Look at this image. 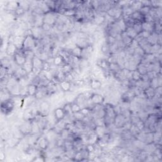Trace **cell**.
<instances>
[{
	"mask_svg": "<svg viewBox=\"0 0 162 162\" xmlns=\"http://www.w3.org/2000/svg\"><path fill=\"white\" fill-rule=\"evenodd\" d=\"M38 40H37L33 36L30 34H27L25 36V39L24 41L22 50L27 51H34L36 50V48L38 46Z\"/></svg>",
	"mask_w": 162,
	"mask_h": 162,
	"instance_id": "1",
	"label": "cell"
},
{
	"mask_svg": "<svg viewBox=\"0 0 162 162\" xmlns=\"http://www.w3.org/2000/svg\"><path fill=\"white\" fill-rule=\"evenodd\" d=\"M58 14L54 11H50L44 15L43 23L54 27L58 20Z\"/></svg>",
	"mask_w": 162,
	"mask_h": 162,
	"instance_id": "2",
	"label": "cell"
},
{
	"mask_svg": "<svg viewBox=\"0 0 162 162\" xmlns=\"http://www.w3.org/2000/svg\"><path fill=\"white\" fill-rule=\"evenodd\" d=\"M43 62L44 61L37 55H36L34 58L32 59V63H33V73L36 75H38L42 71Z\"/></svg>",
	"mask_w": 162,
	"mask_h": 162,
	"instance_id": "3",
	"label": "cell"
},
{
	"mask_svg": "<svg viewBox=\"0 0 162 162\" xmlns=\"http://www.w3.org/2000/svg\"><path fill=\"white\" fill-rule=\"evenodd\" d=\"M27 58L24 54L22 50H19L18 52L13 56V61L16 65L22 67L25 63Z\"/></svg>",
	"mask_w": 162,
	"mask_h": 162,
	"instance_id": "4",
	"label": "cell"
},
{
	"mask_svg": "<svg viewBox=\"0 0 162 162\" xmlns=\"http://www.w3.org/2000/svg\"><path fill=\"white\" fill-rule=\"evenodd\" d=\"M129 120L127 119L122 114L120 113L115 116L113 121V125L117 128H124Z\"/></svg>",
	"mask_w": 162,
	"mask_h": 162,
	"instance_id": "5",
	"label": "cell"
},
{
	"mask_svg": "<svg viewBox=\"0 0 162 162\" xmlns=\"http://www.w3.org/2000/svg\"><path fill=\"white\" fill-rule=\"evenodd\" d=\"M15 103L12 98L2 102V111L5 115L11 113L15 107Z\"/></svg>",
	"mask_w": 162,
	"mask_h": 162,
	"instance_id": "6",
	"label": "cell"
},
{
	"mask_svg": "<svg viewBox=\"0 0 162 162\" xmlns=\"http://www.w3.org/2000/svg\"><path fill=\"white\" fill-rule=\"evenodd\" d=\"M104 101L105 98L101 94L93 93L89 101H90L93 105H102Z\"/></svg>",
	"mask_w": 162,
	"mask_h": 162,
	"instance_id": "7",
	"label": "cell"
},
{
	"mask_svg": "<svg viewBox=\"0 0 162 162\" xmlns=\"http://www.w3.org/2000/svg\"><path fill=\"white\" fill-rule=\"evenodd\" d=\"M36 144L40 150L44 151L48 148V146H49L50 142L47 138L44 137H40L38 139Z\"/></svg>",
	"mask_w": 162,
	"mask_h": 162,
	"instance_id": "8",
	"label": "cell"
},
{
	"mask_svg": "<svg viewBox=\"0 0 162 162\" xmlns=\"http://www.w3.org/2000/svg\"><path fill=\"white\" fill-rule=\"evenodd\" d=\"M66 63V61L60 53L53 58V65L57 68L61 69Z\"/></svg>",
	"mask_w": 162,
	"mask_h": 162,
	"instance_id": "9",
	"label": "cell"
},
{
	"mask_svg": "<svg viewBox=\"0 0 162 162\" xmlns=\"http://www.w3.org/2000/svg\"><path fill=\"white\" fill-rule=\"evenodd\" d=\"M67 116V113L63 108H57L54 110V117L56 122L65 119Z\"/></svg>",
	"mask_w": 162,
	"mask_h": 162,
	"instance_id": "10",
	"label": "cell"
},
{
	"mask_svg": "<svg viewBox=\"0 0 162 162\" xmlns=\"http://www.w3.org/2000/svg\"><path fill=\"white\" fill-rule=\"evenodd\" d=\"M50 105L47 102H43L41 103L39 109V115L43 117H47V114L49 113Z\"/></svg>",
	"mask_w": 162,
	"mask_h": 162,
	"instance_id": "11",
	"label": "cell"
},
{
	"mask_svg": "<svg viewBox=\"0 0 162 162\" xmlns=\"http://www.w3.org/2000/svg\"><path fill=\"white\" fill-rule=\"evenodd\" d=\"M25 36H20V35L13 36V41H12L11 43H13L16 46H17V47L18 48L19 50H20L22 49Z\"/></svg>",
	"mask_w": 162,
	"mask_h": 162,
	"instance_id": "12",
	"label": "cell"
},
{
	"mask_svg": "<svg viewBox=\"0 0 162 162\" xmlns=\"http://www.w3.org/2000/svg\"><path fill=\"white\" fill-rule=\"evenodd\" d=\"M18 48L13 43L9 42L8 43L6 47V53L7 55L13 57V56L18 52Z\"/></svg>",
	"mask_w": 162,
	"mask_h": 162,
	"instance_id": "13",
	"label": "cell"
},
{
	"mask_svg": "<svg viewBox=\"0 0 162 162\" xmlns=\"http://www.w3.org/2000/svg\"><path fill=\"white\" fill-rule=\"evenodd\" d=\"M58 86H59L60 89L63 92H67L71 90V88L72 87V83L70 82H69V81L64 80L58 84Z\"/></svg>",
	"mask_w": 162,
	"mask_h": 162,
	"instance_id": "14",
	"label": "cell"
},
{
	"mask_svg": "<svg viewBox=\"0 0 162 162\" xmlns=\"http://www.w3.org/2000/svg\"><path fill=\"white\" fill-rule=\"evenodd\" d=\"M92 21L95 24L98 25H103V23H105L106 21V16L101 15V13H98L94 15Z\"/></svg>",
	"mask_w": 162,
	"mask_h": 162,
	"instance_id": "15",
	"label": "cell"
},
{
	"mask_svg": "<svg viewBox=\"0 0 162 162\" xmlns=\"http://www.w3.org/2000/svg\"><path fill=\"white\" fill-rule=\"evenodd\" d=\"M144 94L146 100H151L155 97V91L152 88L148 87L144 90Z\"/></svg>",
	"mask_w": 162,
	"mask_h": 162,
	"instance_id": "16",
	"label": "cell"
},
{
	"mask_svg": "<svg viewBox=\"0 0 162 162\" xmlns=\"http://www.w3.org/2000/svg\"><path fill=\"white\" fill-rule=\"evenodd\" d=\"M38 90V86L35 84L30 83L27 86V91L28 96H35Z\"/></svg>",
	"mask_w": 162,
	"mask_h": 162,
	"instance_id": "17",
	"label": "cell"
},
{
	"mask_svg": "<svg viewBox=\"0 0 162 162\" xmlns=\"http://www.w3.org/2000/svg\"><path fill=\"white\" fill-rule=\"evenodd\" d=\"M155 22H142V30L149 32L150 33H152L153 32H155Z\"/></svg>",
	"mask_w": 162,
	"mask_h": 162,
	"instance_id": "18",
	"label": "cell"
},
{
	"mask_svg": "<svg viewBox=\"0 0 162 162\" xmlns=\"http://www.w3.org/2000/svg\"><path fill=\"white\" fill-rule=\"evenodd\" d=\"M22 68L27 72V74L33 72V63H32V60L27 59L25 63Z\"/></svg>",
	"mask_w": 162,
	"mask_h": 162,
	"instance_id": "19",
	"label": "cell"
},
{
	"mask_svg": "<svg viewBox=\"0 0 162 162\" xmlns=\"http://www.w3.org/2000/svg\"><path fill=\"white\" fill-rule=\"evenodd\" d=\"M82 52H83V48H81L80 47L78 46H75L73 48L70 50V54L72 56L80 58L81 55H82Z\"/></svg>",
	"mask_w": 162,
	"mask_h": 162,
	"instance_id": "20",
	"label": "cell"
},
{
	"mask_svg": "<svg viewBox=\"0 0 162 162\" xmlns=\"http://www.w3.org/2000/svg\"><path fill=\"white\" fill-rule=\"evenodd\" d=\"M143 17L144 16L140 13L139 11H133L132 14L130 15V18L136 22H142L143 21Z\"/></svg>",
	"mask_w": 162,
	"mask_h": 162,
	"instance_id": "21",
	"label": "cell"
},
{
	"mask_svg": "<svg viewBox=\"0 0 162 162\" xmlns=\"http://www.w3.org/2000/svg\"><path fill=\"white\" fill-rule=\"evenodd\" d=\"M158 36H159V34L156 33L155 32H153L152 33H151L150 36H149V38L146 39L148 43L152 45H155L158 44Z\"/></svg>",
	"mask_w": 162,
	"mask_h": 162,
	"instance_id": "22",
	"label": "cell"
},
{
	"mask_svg": "<svg viewBox=\"0 0 162 162\" xmlns=\"http://www.w3.org/2000/svg\"><path fill=\"white\" fill-rule=\"evenodd\" d=\"M97 65L98 67H100L103 70H109V66H110V63L107 60L105 59H101L98 60Z\"/></svg>",
	"mask_w": 162,
	"mask_h": 162,
	"instance_id": "23",
	"label": "cell"
},
{
	"mask_svg": "<svg viewBox=\"0 0 162 162\" xmlns=\"http://www.w3.org/2000/svg\"><path fill=\"white\" fill-rule=\"evenodd\" d=\"M89 86L92 89H99L100 88H101L102 86V83L100 80L96 79H91L90 83H89Z\"/></svg>",
	"mask_w": 162,
	"mask_h": 162,
	"instance_id": "24",
	"label": "cell"
},
{
	"mask_svg": "<svg viewBox=\"0 0 162 162\" xmlns=\"http://www.w3.org/2000/svg\"><path fill=\"white\" fill-rule=\"evenodd\" d=\"M125 34L128 37H130L133 39H134L137 37V36L138 34L132 27H127L126 29H125Z\"/></svg>",
	"mask_w": 162,
	"mask_h": 162,
	"instance_id": "25",
	"label": "cell"
},
{
	"mask_svg": "<svg viewBox=\"0 0 162 162\" xmlns=\"http://www.w3.org/2000/svg\"><path fill=\"white\" fill-rule=\"evenodd\" d=\"M19 7V2H10L7 3L6 8H7V10L13 11L14 13L15 10L17 9Z\"/></svg>",
	"mask_w": 162,
	"mask_h": 162,
	"instance_id": "26",
	"label": "cell"
},
{
	"mask_svg": "<svg viewBox=\"0 0 162 162\" xmlns=\"http://www.w3.org/2000/svg\"><path fill=\"white\" fill-rule=\"evenodd\" d=\"M142 75L141 74L138 72V70L136 69L134 71H132V76H131V80H133L135 82L141 79Z\"/></svg>",
	"mask_w": 162,
	"mask_h": 162,
	"instance_id": "27",
	"label": "cell"
},
{
	"mask_svg": "<svg viewBox=\"0 0 162 162\" xmlns=\"http://www.w3.org/2000/svg\"><path fill=\"white\" fill-rule=\"evenodd\" d=\"M132 27L134 29V30L137 32V34L141 33V32L142 31V22H136Z\"/></svg>",
	"mask_w": 162,
	"mask_h": 162,
	"instance_id": "28",
	"label": "cell"
},
{
	"mask_svg": "<svg viewBox=\"0 0 162 162\" xmlns=\"http://www.w3.org/2000/svg\"><path fill=\"white\" fill-rule=\"evenodd\" d=\"M81 108H82V107H81L78 103H77L76 102H73L71 103V111H72V113H77V112H79L80 111Z\"/></svg>",
	"mask_w": 162,
	"mask_h": 162,
	"instance_id": "29",
	"label": "cell"
},
{
	"mask_svg": "<svg viewBox=\"0 0 162 162\" xmlns=\"http://www.w3.org/2000/svg\"><path fill=\"white\" fill-rule=\"evenodd\" d=\"M25 13L26 11L20 6L14 11V14L17 16V17H22V16H24L25 15Z\"/></svg>",
	"mask_w": 162,
	"mask_h": 162,
	"instance_id": "30",
	"label": "cell"
},
{
	"mask_svg": "<svg viewBox=\"0 0 162 162\" xmlns=\"http://www.w3.org/2000/svg\"><path fill=\"white\" fill-rule=\"evenodd\" d=\"M151 7H144V6H142L141 9L139 10L140 13L143 15H147L150 14V12L151 11Z\"/></svg>",
	"mask_w": 162,
	"mask_h": 162,
	"instance_id": "31",
	"label": "cell"
},
{
	"mask_svg": "<svg viewBox=\"0 0 162 162\" xmlns=\"http://www.w3.org/2000/svg\"><path fill=\"white\" fill-rule=\"evenodd\" d=\"M80 112L86 117H89L91 114V109L89 107H83L81 108Z\"/></svg>",
	"mask_w": 162,
	"mask_h": 162,
	"instance_id": "32",
	"label": "cell"
},
{
	"mask_svg": "<svg viewBox=\"0 0 162 162\" xmlns=\"http://www.w3.org/2000/svg\"><path fill=\"white\" fill-rule=\"evenodd\" d=\"M41 27H42V29H43V30L46 33V32H50L51 30L53 29V27H52V26H51V25H48V24H46L43 23V24L42 25Z\"/></svg>",
	"mask_w": 162,
	"mask_h": 162,
	"instance_id": "33",
	"label": "cell"
}]
</instances>
